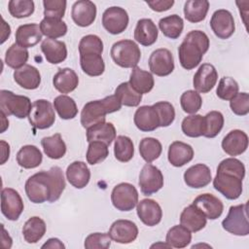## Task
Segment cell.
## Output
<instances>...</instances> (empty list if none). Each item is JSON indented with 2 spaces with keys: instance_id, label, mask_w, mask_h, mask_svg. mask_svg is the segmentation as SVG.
Listing matches in <instances>:
<instances>
[{
  "instance_id": "obj_1",
  "label": "cell",
  "mask_w": 249,
  "mask_h": 249,
  "mask_svg": "<svg viewBox=\"0 0 249 249\" xmlns=\"http://www.w3.org/2000/svg\"><path fill=\"white\" fill-rule=\"evenodd\" d=\"M65 179L59 166H52L48 171L42 170L31 175L25 182V194L33 203L54 202L65 189Z\"/></svg>"
},
{
  "instance_id": "obj_2",
  "label": "cell",
  "mask_w": 249,
  "mask_h": 249,
  "mask_svg": "<svg viewBox=\"0 0 249 249\" xmlns=\"http://www.w3.org/2000/svg\"><path fill=\"white\" fill-rule=\"evenodd\" d=\"M245 177L243 162L233 157L223 160L217 167L213 187L226 198L237 199L242 193V181Z\"/></svg>"
},
{
  "instance_id": "obj_3",
  "label": "cell",
  "mask_w": 249,
  "mask_h": 249,
  "mask_svg": "<svg viewBox=\"0 0 249 249\" xmlns=\"http://www.w3.org/2000/svg\"><path fill=\"white\" fill-rule=\"evenodd\" d=\"M210 46L208 36L200 30H192L184 38L178 48V57L181 66L192 70L202 60L203 54Z\"/></svg>"
},
{
  "instance_id": "obj_4",
  "label": "cell",
  "mask_w": 249,
  "mask_h": 249,
  "mask_svg": "<svg viewBox=\"0 0 249 249\" xmlns=\"http://www.w3.org/2000/svg\"><path fill=\"white\" fill-rule=\"evenodd\" d=\"M122 103L115 95H109L100 100H92L86 103L81 112V124L85 128H89L94 124L104 123L106 114L119 111Z\"/></svg>"
},
{
  "instance_id": "obj_5",
  "label": "cell",
  "mask_w": 249,
  "mask_h": 249,
  "mask_svg": "<svg viewBox=\"0 0 249 249\" xmlns=\"http://www.w3.org/2000/svg\"><path fill=\"white\" fill-rule=\"evenodd\" d=\"M110 54L114 62L123 68L136 67L141 58V52L138 45L128 39L114 43Z\"/></svg>"
},
{
  "instance_id": "obj_6",
  "label": "cell",
  "mask_w": 249,
  "mask_h": 249,
  "mask_svg": "<svg viewBox=\"0 0 249 249\" xmlns=\"http://www.w3.org/2000/svg\"><path fill=\"white\" fill-rule=\"evenodd\" d=\"M32 104L29 97L18 95L11 90H0V109L6 116H15L18 119L28 117Z\"/></svg>"
},
{
  "instance_id": "obj_7",
  "label": "cell",
  "mask_w": 249,
  "mask_h": 249,
  "mask_svg": "<svg viewBox=\"0 0 249 249\" xmlns=\"http://www.w3.org/2000/svg\"><path fill=\"white\" fill-rule=\"evenodd\" d=\"M223 229L237 236L249 234V223L247 216V203L231 206L226 218L222 221Z\"/></svg>"
},
{
  "instance_id": "obj_8",
  "label": "cell",
  "mask_w": 249,
  "mask_h": 249,
  "mask_svg": "<svg viewBox=\"0 0 249 249\" xmlns=\"http://www.w3.org/2000/svg\"><path fill=\"white\" fill-rule=\"evenodd\" d=\"M30 124L37 129H47L55 122L54 109L50 101L46 99H37L32 103L28 115Z\"/></svg>"
},
{
  "instance_id": "obj_9",
  "label": "cell",
  "mask_w": 249,
  "mask_h": 249,
  "mask_svg": "<svg viewBox=\"0 0 249 249\" xmlns=\"http://www.w3.org/2000/svg\"><path fill=\"white\" fill-rule=\"evenodd\" d=\"M111 201L117 210L130 211L138 202V192L130 183H120L112 190Z\"/></svg>"
},
{
  "instance_id": "obj_10",
  "label": "cell",
  "mask_w": 249,
  "mask_h": 249,
  "mask_svg": "<svg viewBox=\"0 0 249 249\" xmlns=\"http://www.w3.org/2000/svg\"><path fill=\"white\" fill-rule=\"evenodd\" d=\"M138 185L144 196H151L163 187V175L157 166L147 162L139 173Z\"/></svg>"
},
{
  "instance_id": "obj_11",
  "label": "cell",
  "mask_w": 249,
  "mask_h": 249,
  "mask_svg": "<svg viewBox=\"0 0 249 249\" xmlns=\"http://www.w3.org/2000/svg\"><path fill=\"white\" fill-rule=\"evenodd\" d=\"M128 21L127 12L118 6L107 8L102 14V25L107 32L113 35L123 33L127 28Z\"/></svg>"
},
{
  "instance_id": "obj_12",
  "label": "cell",
  "mask_w": 249,
  "mask_h": 249,
  "mask_svg": "<svg viewBox=\"0 0 249 249\" xmlns=\"http://www.w3.org/2000/svg\"><path fill=\"white\" fill-rule=\"evenodd\" d=\"M24 209L23 201L13 188H4L1 192V212L10 221H17Z\"/></svg>"
},
{
  "instance_id": "obj_13",
  "label": "cell",
  "mask_w": 249,
  "mask_h": 249,
  "mask_svg": "<svg viewBox=\"0 0 249 249\" xmlns=\"http://www.w3.org/2000/svg\"><path fill=\"white\" fill-rule=\"evenodd\" d=\"M149 68L151 72L159 77H165L174 70V58L171 52L160 48L155 50L149 57Z\"/></svg>"
},
{
  "instance_id": "obj_14",
  "label": "cell",
  "mask_w": 249,
  "mask_h": 249,
  "mask_svg": "<svg viewBox=\"0 0 249 249\" xmlns=\"http://www.w3.org/2000/svg\"><path fill=\"white\" fill-rule=\"evenodd\" d=\"M210 27L213 33L220 39H229L235 30L234 19L231 13L225 9L217 10L210 19Z\"/></svg>"
},
{
  "instance_id": "obj_15",
  "label": "cell",
  "mask_w": 249,
  "mask_h": 249,
  "mask_svg": "<svg viewBox=\"0 0 249 249\" xmlns=\"http://www.w3.org/2000/svg\"><path fill=\"white\" fill-rule=\"evenodd\" d=\"M108 233L112 240L115 242L121 244H128L137 238L138 228L132 221L120 219L113 222Z\"/></svg>"
},
{
  "instance_id": "obj_16",
  "label": "cell",
  "mask_w": 249,
  "mask_h": 249,
  "mask_svg": "<svg viewBox=\"0 0 249 249\" xmlns=\"http://www.w3.org/2000/svg\"><path fill=\"white\" fill-rule=\"evenodd\" d=\"M136 213L141 222L148 226L154 227L160 223L162 210L160 205L152 198H144L137 202Z\"/></svg>"
},
{
  "instance_id": "obj_17",
  "label": "cell",
  "mask_w": 249,
  "mask_h": 249,
  "mask_svg": "<svg viewBox=\"0 0 249 249\" xmlns=\"http://www.w3.org/2000/svg\"><path fill=\"white\" fill-rule=\"evenodd\" d=\"M218 72L210 63H203L199 66L193 79V86L197 92L207 93L216 85Z\"/></svg>"
},
{
  "instance_id": "obj_18",
  "label": "cell",
  "mask_w": 249,
  "mask_h": 249,
  "mask_svg": "<svg viewBox=\"0 0 249 249\" xmlns=\"http://www.w3.org/2000/svg\"><path fill=\"white\" fill-rule=\"evenodd\" d=\"M71 17L78 26H89L95 20L96 6L89 0L76 1L71 9Z\"/></svg>"
},
{
  "instance_id": "obj_19",
  "label": "cell",
  "mask_w": 249,
  "mask_h": 249,
  "mask_svg": "<svg viewBox=\"0 0 249 249\" xmlns=\"http://www.w3.org/2000/svg\"><path fill=\"white\" fill-rule=\"evenodd\" d=\"M248 148V135L240 129L231 130L222 140L223 151L231 157L243 154Z\"/></svg>"
},
{
  "instance_id": "obj_20",
  "label": "cell",
  "mask_w": 249,
  "mask_h": 249,
  "mask_svg": "<svg viewBox=\"0 0 249 249\" xmlns=\"http://www.w3.org/2000/svg\"><path fill=\"white\" fill-rule=\"evenodd\" d=\"M133 121L136 127L141 131H154L160 127L159 115L153 105L140 106L134 113Z\"/></svg>"
},
{
  "instance_id": "obj_21",
  "label": "cell",
  "mask_w": 249,
  "mask_h": 249,
  "mask_svg": "<svg viewBox=\"0 0 249 249\" xmlns=\"http://www.w3.org/2000/svg\"><path fill=\"white\" fill-rule=\"evenodd\" d=\"M212 180L210 168L203 163H196L190 166L184 173L185 184L193 189L206 187Z\"/></svg>"
},
{
  "instance_id": "obj_22",
  "label": "cell",
  "mask_w": 249,
  "mask_h": 249,
  "mask_svg": "<svg viewBox=\"0 0 249 249\" xmlns=\"http://www.w3.org/2000/svg\"><path fill=\"white\" fill-rule=\"evenodd\" d=\"M193 204L196 206L207 219L210 220L218 219L224 210V204L221 199L209 193L197 196L194 199Z\"/></svg>"
},
{
  "instance_id": "obj_23",
  "label": "cell",
  "mask_w": 249,
  "mask_h": 249,
  "mask_svg": "<svg viewBox=\"0 0 249 249\" xmlns=\"http://www.w3.org/2000/svg\"><path fill=\"white\" fill-rule=\"evenodd\" d=\"M41 51L48 62L58 64L67 57V48L63 41L46 38L41 43Z\"/></svg>"
},
{
  "instance_id": "obj_24",
  "label": "cell",
  "mask_w": 249,
  "mask_h": 249,
  "mask_svg": "<svg viewBox=\"0 0 249 249\" xmlns=\"http://www.w3.org/2000/svg\"><path fill=\"white\" fill-rule=\"evenodd\" d=\"M206 223L205 215L193 203L185 207L180 214V224L191 232L199 231L206 226Z\"/></svg>"
},
{
  "instance_id": "obj_25",
  "label": "cell",
  "mask_w": 249,
  "mask_h": 249,
  "mask_svg": "<svg viewBox=\"0 0 249 249\" xmlns=\"http://www.w3.org/2000/svg\"><path fill=\"white\" fill-rule=\"evenodd\" d=\"M194 158V149L182 141H174L168 147L167 159L171 165L181 167L190 162Z\"/></svg>"
},
{
  "instance_id": "obj_26",
  "label": "cell",
  "mask_w": 249,
  "mask_h": 249,
  "mask_svg": "<svg viewBox=\"0 0 249 249\" xmlns=\"http://www.w3.org/2000/svg\"><path fill=\"white\" fill-rule=\"evenodd\" d=\"M13 77L15 82L25 89H36L41 84V75L39 70L30 64H25L24 66L15 70Z\"/></svg>"
},
{
  "instance_id": "obj_27",
  "label": "cell",
  "mask_w": 249,
  "mask_h": 249,
  "mask_svg": "<svg viewBox=\"0 0 249 249\" xmlns=\"http://www.w3.org/2000/svg\"><path fill=\"white\" fill-rule=\"evenodd\" d=\"M42 32L37 23L21 24L16 31V43L22 48H32L42 40Z\"/></svg>"
},
{
  "instance_id": "obj_28",
  "label": "cell",
  "mask_w": 249,
  "mask_h": 249,
  "mask_svg": "<svg viewBox=\"0 0 249 249\" xmlns=\"http://www.w3.org/2000/svg\"><path fill=\"white\" fill-rule=\"evenodd\" d=\"M66 178L76 189H83L89 182L90 170L86 162L75 160L67 166Z\"/></svg>"
},
{
  "instance_id": "obj_29",
  "label": "cell",
  "mask_w": 249,
  "mask_h": 249,
  "mask_svg": "<svg viewBox=\"0 0 249 249\" xmlns=\"http://www.w3.org/2000/svg\"><path fill=\"white\" fill-rule=\"evenodd\" d=\"M158 28L151 18H141L137 21L134 29V39L140 45L149 47L158 39Z\"/></svg>"
},
{
  "instance_id": "obj_30",
  "label": "cell",
  "mask_w": 249,
  "mask_h": 249,
  "mask_svg": "<svg viewBox=\"0 0 249 249\" xmlns=\"http://www.w3.org/2000/svg\"><path fill=\"white\" fill-rule=\"evenodd\" d=\"M79 84V78L76 72L71 68L59 69L53 78V85L60 93H69L76 89Z\"/></svg>"
},
{
  "instance_id": "obj_31",
  "label": "cell",
  "mask_w": 249,
  "mask_h": 249,
  "mask_svg": "<svg viewBox=\"0 0 249 249\" xmlns=\"http://www.w3.org/2000/svg\"><path fill=\"white\" fill-rule=\"evenodd\" d=\"M116 128L112 123H100L87 128V141H101L110 146L116 139Z\"/></svg>"
},
{
  "instance_id": "obj_32",
  "label": "cell",
  "mask_w": 249,
  "mask_h": 249,
  "mask_svg": "<svg viewBox=\"0 0 249 249\" xmlns=\"http://www.w3.org/2000/svg\"><path fill=\"white\" fill-rule=\"evenodd\" d=\"M42 153L39 148L34 145H24L17 154L18 164L25 169L38 167L42 163Z\"/></svg>"
},
{
  "instance_id": "obj_33",
  "label": "cell",
  "mask_w": 249,
  "mask_h": 249,
  "mask_svg": "<svg viewBox=\"0 0 249 249\" xmlns=\"http://www.w3.org/2000/svg\"><path fill=\"white\" fill-rule=\"evenodd\" d=\"M128 83L136 91L144 94L150 92L153 89L155 80L152 73L136 66L131 70Z\"/></svg>"
},
{
  "instance_id": "obj_34",
  "label": "cell",
  "mask_w": 249,
  "mask_h": 249,
  "mask_svg": "<svg viewBox=\"0 0 249 249\" xmlns=\"http://www.w3.org/2000/svg\"><path fill=\"white\" fill-rule=\"evenodd\" d=\"M47 226L43 219L38 216L30 217L22 227V235L27 243L38 242L46 233Z\"/></svg>"
},
{
  "instance_id": "obj_35",
  "label": "cell",
  "mask_w": 249,
  "mask_h": 249,
  "mask_svg": "<svg viewBox=\"0 0 249 249\" xmlns=\"http://www.w3.org/2000/svg\"><path fill=\"white\" fill-rule=\"evenodd\" d=\"M41 145L44 153L52 160H59L66 154V144L60 133H54L52 136L42 138Z\"/></svg>"
},
{
  "instance_id": "obj_36",
  "label": "cell",
  "mask_w": 249,
  "mask_h": 249,
  "mask_svg": "<svg viewBox=\"0 0 249 249\" xmlns=\"http://www.w3.org/2000/svg\"><path fill=\"white\" fill-rule=\"evenodd\" d=\"M209 10V2L207 0H188L184 4L185 18L193 23L202 21Z\"/></svg>"
},
{
  "instance_id": "obj_37",
  "label": "cell",
  "mask_w": 249,
  "mask_h": 249,
  "mask_svg": "<svg viewBox=\"0 0 249 249\" xmlns=\"http://www.w3.org/2000/svg\"><path fill=\"white\" fill-rule=\"evenodd\" d=\"M80 65L84 73L90 77H97L103 74L105 63L99 53H87L80 55Z\"/></svg>"
},
{
  "instance_id": "obj_38",
  "label": "cell",
  "mask_w": 249,
  "mask_h": 249,
  "mask_svg": "<svg viewBox=\"0 0 249 249\" xmlns=\"http://www.w3.org/2000/svg\"><path fill=\"white\" fill-rule=\"evenodd\" d=\"M192 241L191 231L182 225H176L170 228L166 233L165 242L172 248H185Z\"/></svg>"
},
{
  "instance_id": "obj_39",
  "label": "cell",
  "mask_w": 249,
  "mask_h": 249,
  "mask_svg": "<svg viewBox=\"0 0 249 249\" xmlns=\"http://www.w3.org/2000/svg\"><path fill=\"white\" fill-rule=\"evenodd\" d=\"M159 27L165 37L174 40L181 35L184 28V21L180 16L174 14L160 18Z\"/></svg>"
},
{
  "instance_id": "obj_40",
  "label": "cell",
  "mask_w": 249,
  "mask_h": 249,
  "mask_svg": "<svg viewBox=\"0 0 249 249\" xmlns=\"http://www.w3.org/2000/svg\"><path fill=\"white\" fill-rule=\"evenodd\" d=\"M114 94L119 98L122 105L127 107H136L142 100V94L136 91L128 82L120 84L116 88Z\"/></svg>"
},
{
  "instance_id": "obj_41",
  "label": "cell",
  "mask_w": 249,
  "mask_h": 249,
  "mask_svg": "<svg viewBox=\"0 0 249 249\" xmlns=\"http://www.w3.org/2000/svg\"><path fill=\"white\" fill-rule=\"evenodd\" d=\"M28 57L29 53L27 49L20 47L17 43H14L6 51L5 62L9 67L17 70L26 64Z\"/></svg>"
},
{
  "instance_id": "obj_42",
  "label": "cell",
  "mask_w": 249,
  "mask_h": 249,
  "mask_svg": "<svg viewBox=\"0 0 249 249\" xmlns=\"http://www.w3.org/2000/svg\"><path fill=\"white\" fill-rule=\"evenodd\" d=\"M40 29L43 35L47 38L56 39L63 37L67 33V25L62 19L44 18L40 24Z\"/></svg>"
},
{
  "instance_id": "obj_43",
  "label": "cell",
  "mask_w": 249,
  "mask_h": 249,
  "mask_svg": "<svg viewBox=\"0 0 249 249\" xmlns=\"http://www.w3.org/2000/svg\"><path fill=\"white\" fill-rule=\"evenodd\" d=\"M53 107L62 120L74 119L78 114L75 100L65 94L58 95L53 99Z\"/></svg>"
},
{
  "instance_id": "obj_44",
  "label": "cell",
  "mask_w": 249,
  "mask_h": 249,
  "mask_svg": "<svg viewBox=\"0 0 249 249\" xmlns=\"http://www.w3.org/2000/svg\"><path fill=\"white\" fill-rule=\"evenodd\" d=\"M162 152L161 143L154 137H145L139 143V153L142 159L151 163L156 160Z\"/></svg>"
},
{
  "instance_id": "obj_45",
  "label": "cell",
  "mask_w": 249,
  "mask_h": 249,
  "mask_svg": "<svg viewBox=\"0 0 249 249\" xmlns=\"http://www.w3.org/2000/svg\"><path fill=\"white\" fill-rule=\"evenodd\" d=\"M204 131L203 135L206 138L216 137L224 126V116L219 111H210L203 116Z\"/></svg>"
},
{
  "instance_id": "obj_46",
  "label": "cell",
  "mask_w": 249,
  "mask_h": 249,
  "mask_svg": "<svg viewBox=\"0 0 249 249\" xmlns=\"http://www.w3.org/2000/svg\"><path fill=\"white\" fill-rule=\"evenodd\" d=\"M114 155L121 162L129 161L134 156V145L132 140L125 135H119L115 139Z\"/></svg>"
},
{
  "instance_id": "obj_47",
  "label": "cell",
  "mask_w": 249,
  "mask_h": 249,
  "mask_svg": "<svg viewBox=\"0 0 249 249\" xmlns=\"http://www.w3.org/2000/svg\"><path fill=\"white\" fill-rule=\"evenodd\" d=\"M181 128L183 133L189 137L196 138L202 136L204 131L203 116L193 114L184 118L181 124Z\"/></svg>"
},
{
  "instance_id": "obj_48",
  "label": "cell",
  "mask_w": 249,
  "mask_h": 249,
  "mask_svg": "<svg viewBox=\"0 0 249 249\" xmlns=\"http://www.w3.org/2000/svg\"><path fill=\"white\" fill-rule=\"evenodd\" d=\"M108 156H109V149L107 144L101 141L89 142V147L86 155L88 163L91 165L100 163Z\"/></svg>"
},
{
  "instance_id": "obj_49",
  "label": "cell",
  "mask_w": 249,
  "mask_h": 249,
  "mask_svg": "<svg viewBox=\"0 0 249 249\" xmlns=\"http://www.w3.org/2000/svg\"><path fill=\"white\" fill-rule=\"evenodd\" d=\"M180 104L185 113L196 114L202 105V98L196 90L189 89L182 93L180 97Z\"/></svg>"
},
{
  "instance_id": "obj_50",
  "label": "cell",
  "mask_w": 249,
  "mask_h": 249,
  "mask_svg": "<svg viewBox=\"0 0 249 249\" xmlns=\"http://www.w3.org/2000/svg\"><path fill=\"white\" fill-rule=\"evenodd\" d=\"M8 10L12 17L23 18L34 13L35 5L32 0H11L8 3Z\"/></svg>"
},
{
  "instance_id": "obj_51",
  "label": "cell",
  "mask_w": 249,
  "mask_h": 249,
  "mask_svg": "<svg viewBox=\"0 0 249 249\" xmlns=\"http://www.w3.org/2000/svg\"><path fill=\"white\" fill-rule=\"evenodd\" d=\"M103 53V42L94 34H89L84 36L79 43L80 55L87 53Z\"/></svg>"
},
{
  "instance_id": "obj_52",
  "label": "cell",
  "mask_w": 249,
  "mask_h": 249,
  "mask_svg": "<svg viewBox=\"0 0 249 249\" xmlns=\"http://www.w3.org/2000/svg\"><path fill=\"white\" fill-rule=\"evenodd\" d=\"M239 89L237 82L231 77H223L219 81L216 94L220 99L231 100Z\"/></svg>"
},
{
  "instance_id": "obj_53",
  "label": "cell",
  "mask_w": 249,
  "mask_h": 249,
  "mask_svg": "<svg viewBox=\"0 0 249 249\" xmlns=\"http://www.w3.org/2000/svg\"><path fill=\"white\" fill-rule=\"evenodd\" d=\"M154 108L157 110L159 119H160V126L166 127L169 126L175 119V110L173 105L168 101H159L153 104Z\"/></svg>"
},
{
  "instance_id": "obj_54",
  "label": "cell",
  "mask_w": 249,
  "mask_h": 249,
  "mask_svg": "<svg viewBox=\"0 0 249 249\" xmlns=\"http://www.w3.org/2000/svg\"><path fill=\"white\" fill-rule=\"evenodd\" d=\"M67 2L65 0H44V16L50 18L61 19L64 17Z\"/></svg>"
},
{
  "instance_id": "obj_55",
  "label": "cell",
  "mask_w": 249,
  "mask_h": 249,
  "mask_svg": "<svg viewBox=\"0 0 249 249\" xmlns=\"http://www.w3.org/2000/svg\"><path fill=\"white\" fill-rule=\"evenodd\" d=\"M111 241L109 233L92 232L86 237L84 246L87 249H107L110 247Z\"/></svg>"
},
{
  "instance_id": "obj_56",
  "label": "cell",
  "mask_w": 249,
  "mask_h": 249,
  "mask_svg": "<svg viewBox=\"0 0 249 249\" xmlns=\"http://www.w3.org/2000/svg\"><path fill=\"white\" fill-rule=\"evenodd\" d=\"M230 107L233 114L245 116L249 113V94L247 92H237L231 100Z\"/></svg>"
},
{
  "instance_id": "obj_57",
  "label": "cell",
  "mask_w": 249,
  "mask_h": 249,
  "mask_svg": "<svg viewBox=\"0 0 249 249\" xmlns=\"http://www.w3.org/2000/svg\"><path fill=\"white\" fill-rule=\"evenodd\" d=\"M147 5L155 12H165L169 10L173 5V0H154V1H146Z\"/></svg>"
},
{
  "instance_id": "obj_58",
  "label": "cell",
  "mask_w": 249,
  "mask_h": 249,
  "mask_svg": "<svg viewBox=\"0 0 249 249\" xmlns=\"http://www.w3.org/2000/svg\"><path fill=\"white\" fill-rule=\"evenodd\" d=\"M42 248H50V249H64L65 245L58 238H49L43 245Z\"/></svg>"
},
{
  "instance_id": "obj_59",
  "label": "cell",
  "mask_w": 249,
  "mask_h": 249,
  "mask_svg": "<svg viewBox=\"0 0 249 249\" xmlns=\"http://www.w3.org/2000/svg\"><path fill=\"white\" fill-rule=\"evenodd\" d=\"M0 144H1V152H2L0 164H4V163L8 160L9 157H10V146H9V144H8L6 141H4V140H1V141H0Z\"/></svg>"
},
{
  "instance_id": "obj_60",
  "label": "cell",
  "mask_w": 249,
  "mask_h": 249,
  "mask_svg": "<svg viewBox=\"0 0 249 249\" xmlns=\"http://www.w3.org/2000/svg\"><path fill=\"white\" fill-rule=\"evenodd\" d=\"M2 231H3V233H2V243H3V246H5V243L7 242V248H11L13 240L10 237V235L7 233V231L4 229V227H2Z\"/></svg>"
},
{
  "instance_id": "obj_61",
  "label": "cell",
  "mask_w": 249,
  "mask_h": 249,
  "mask_svg": "<svg viewBox=\"0 0 249 249\" xmlns=\"http://www.w3.org/2000/svg\"><path fill=\"white\" fill-rule=\"evenodd\" d=\"M1 117H2L1 133H3V132L6 130V128H8V126H9V121L6 119V115H5L3 112H1Z\"/></svg>"
},
{
  "instance_id": "obj_62",
  "label": "cell",
  "mask_w": 249,
  "mask_h": 249,
  "mask_svg": "<svg viewBox=\"0 0 249 249\" xmlns=\"http://www.w3.org/2000/svg\"><path fill=\"white\" fill-rule=\"evenodd\" d=\"M157 248V247H166V248H171L169 246V244H167L166 242L165 243H162V242H158V243H155L153 245H151V248Z\"/></svg>"
}]
</instances>
